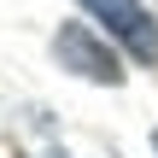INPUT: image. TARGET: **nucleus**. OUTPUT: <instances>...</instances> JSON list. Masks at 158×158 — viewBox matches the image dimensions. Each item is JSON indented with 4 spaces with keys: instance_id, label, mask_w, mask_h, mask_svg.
I'll return each instance as SVG.
<instances>
[{
    "instance_id": "obj_3",
    "label": "nucleus",
    "mask_w": 158,
    "mask_h": 158,
    "mask_svg": "<svg viewBox=\"0 0 158 158\" xmlns=\"http://www.w3.org/2000/svg\"><path fill=\"white\" fill-rule=\"evenodd\" d=\"M152 147H158V135H152Z\"/></svg>"
},
{
    "instance_id": "obj_1",
    "label": "nucleus",
    "mask_w": 158,
    "mask_h": 158,
    "mask_svg": "<svg viewBox=\"0 0 158 158\" xmlns=\"http://www.w3.org/2000/svg\"><path fill=\"white\" fill-rule=\"evenodd\" d=\"M53 53H59L64 70L88 76V82H106V88L123 82V59H117V47H111L94 23H64V29L53 35Z\"/></svg>"
},
{
    "instance_id": "obj_2",
    "label": "nucleus",
    "mask_w": 158,
    "mask_h": 158,
    "mask_svg": "<svg viewBox=\"0 0 158 158\" xmlns=\"http://www.w3.org/2000/svg\"><path fill=\"white\" fill-rule=\"evenodd\" d=\"M88 12H100L123 41H129V53L135 59H158V29H152V18L135 6V0H82Z\"/></svg>"
}]
</instances>
